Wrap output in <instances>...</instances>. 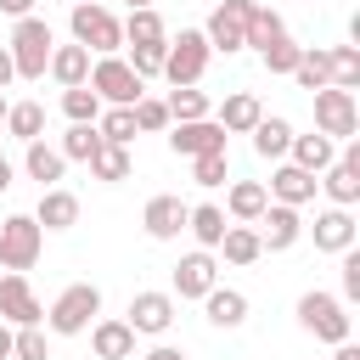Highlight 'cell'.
Listing matches in <instances>:
<instances>
[{
  "label": "cell",
  "mask_w": 360,
  "mask_h": 360,
  "mask_svg": "<svg viewBox=\"0 0 360 360\" xmlns=\"http://www.w3.org/2000/svg\"><path fill=\"white\" fill-rule=\"evenodd\" d=\"M96 315H101V287H96V281H73V287H62V292L51 298L45 326H51L56 338H79V332L96 326Z\"/></svg>",
  "instance_id": "6da1fadb"
},
{
  "label": "cell",
  "mask_w": 360,
  "mask_h": 360,
  "mask_svg": "<svg viewBox=\"0 0 360 360\" xmlns=\"http://www.w3.org/2000/svg\"><path fill=\"white\" fill-rule=\"evenodd\" d=\"M68 28H73V45H84V51H96V56H118V45H124V22H118L101 0H79V6L68 11Z\"/></svg>",
  "instance_id": "7a4b0ae2"
},
{
  "label": "cell",
  "mask_w": 360,
  "mask_h": 360,
  "mask_svg": "<svg viewBox=\"0 0 360 360\" xmlns=\"http://www.w3.org/2000/svg\"><path fill=\"white\" fill-rule=\"evenodd\" d=\"M208 39H202V28H180V34H169L163 39V79L180 90V84H202V73H208Z\"/></svg>",
  "instance_id": "3957f363"
},
{
  "label": "cell",
  "mask_w": 360,
  "mask_h": 360,
  "mask_svg": "<svg viewBox=\"0 0 360 360\" xmlns=\"http://www.w3.org/2000/svg\"><path fill=\"white\" fill-rule=\"evenodd\" d=\"M298 326L315 332V338L332 343V349L349 343V332H354V326H349V304H343L338 292H321V287H309V292L298 298Z\"/></svg>",
  "instance_id": "277c9868"
},
{
  "label": "cell",
  "mask_w": 360,
  "mask_h": 360,
  "mask_svg": "<svg viewBox=\"0 0 360 360\" xmlns=\"http://www.w3.org/2000/svg\"><path fill=\"white\" fill-rule=\"evenodd\" d=\"M11 68H17V79H45V62H51V51H56V34H51V22L45 17H22L17 28H11Z\"/></svg>",
  "instance_id": "5b68a950"
},
{
  "label": "cell",
  "mask_w": 360,
  "mask_h": 360,
  "mask_svg": "<svg viewBox=\"0 0 360 360\" xmlns=\"http://www.w3.org/2000/svg\"><path fill=\"white\" fill-rule=\"evenodd\" d=\"M39 253H45V231L34 225V214H11V219H0V270L28 276V270L39 264Z\"/></svg>",
  "instance_id": "8992f818"
},
{
  "label": "cell",
  "mask_w": 360,
  "mask_h": 360,
  "mask_svg": "<svg viewBox=\"0 0 360 360\" xmlns=\"http://www.w3.org/2000/svg\"><path fill=\"white\" fill-rule=\"evenodd\" d=\"M84 84L96 90V101H101V107H135V101L146 96V84L129 73V62H124V56H96Z\"/></svg>",
  "instance_id": "52a82bcc"
},
{
  "label": "cell",
  "mask_w": 360,
  "mask_h": 360,
  "mask_svg": "<svg viewBox=\"0 0 360 360\" xmlns=\"http://www.w3.org/2000/svg\"><path fill=\"white\" fill-rule=\"evenodd\" d=\"M253 6H259V0H219V6L208 11V22H202V39H208V51H225V56H236V51H242V34H248V17H253Z\"/></svg>",
  "instance_id": "ba28073f"
},
{
  "label": "cell",
  "mask_w": 360,
  "mask_h": 360,
  "mask_svg": "<svg viewBox=\"0 0 360 360\" xmlns=\"http://www.w3.org/2000/svg\"><path fill=\"white\" fill-rule=\"evenodd\" d=\"M315 129L326 135V141H354V129H360V107H354V96L349 90H315Z\"/></svg>",
  "instance_id": "9c48e42d"
},
{
  "label": "cell",
  "mask_w": 360,
  "mask_h": 360,
  "mask_svg": "<svg viewBox=\"0 0 360 360\" xmlns=\"http://www.w3.org/2000/svg\"><path fill=\"white\" fill-rule=\"evenodd\" d=\"M124 326H129L135 338H163V332L174 326V292H158V287L135 292V298H129V315H124Z\"/></svg>",
  "instance_id": "30bf717a"
},
{
  "label": "cell",
  "mask_w": 360,
  "mask_h": 360,
  "mask_svg": "<svg viewBox=\"0 0 360 360\" xmlns=\"http://www.w3.org/2000/svg\"><path fill=\"white\" fill-rule=\"evenodd\" d=\"M315 186L332 197V208H354V202H360V141H349V146L338 152V163H332L326 174H315Z\"/></svg>",
  "instance_id": "8fae6325"
},
{
  "label": "cell",
  "mask_w": 360,
  "mask_h": 360,
  "mask_svg": "<svg viewBox=\"0 0 360 360\" xmlns=\"http://www.w3.org/2000/svg\"><path fill=\"white\" fill-rule=\"evenodd\" d=\"M0 321L6 326H45V304L34 298L28 276H0Z\"/></svg>",
  "instance_id": "7c38bea8"
},
{
  "label": "cell",
  "mask_w": 360,
  "mask_h": 360,
  "mask_svg": "<svg viewBox=\"0 0 360 360\" xmlns=\"http://www.w3.org/2000/svg\"><path fill=\"white\" fill-rule=\"evenodd\" d=\"M225 129L214 118H197V124H169V152L174 158H208V152H225Z\"/></svg>",
  "instance_id": "4fadbf2b"
},
{
  "label": "cell",
  "mask_w": 360,
  "mask_h": 360,
  "mask_svg": "<svg viewBox=\"0 0 360 360\" xmlns=\"http://www.w3.org/2000/svg\"><path fill=\"white\" fill-rule=\"evenodd\" d=\"M259 248L264 253H287V248H298V236H304V214L298 208H281V202H270L264 214H259Z\"/></svg>",
  "instance_id": "5bb4252c"
},
{
  "label": "cell",
  "mask_w": 360,
  "mask_h": 360,
  "mask_svg": "<svg viewBox=\"0 0 360 360\" xmlns=\"http://www.w3.org/2000/svg\"><path fill=\"white\" fill-rule=\"evenodd\" d=\"M214 287H219V259L208 248H197L174 264V298H208Z\"/></svg>",
  "instance_id": "9a60e30c"
},
{
  "label": "cell",
  "mask_w": 360,
  "mask_h": 360,
  "mask_svg": "<svg viewBox=\"0 0 360 360\" xmlns=\"http://www.w3.org/2000/svg\"><path fill=\"white\" fill-rule=\"evenodd\" d=\"M141 231H146L152 242H174V236L186 231V202H180L174 191L146 197V208H141Z\"/></svg>",
  "instance_id": "2e32d148"
},
{
  "label": "cell",
  "mask_w": 360,
  "mask_h": 360,
  "mask_svg": "<svg viewBox=\"0 0 360 360\" xmlns=\"http://www.w3.org/2000/svg\"><path fill=\"white\" fill-rule=\"evenodd\" d=\"M309 236H315V248L321 253H349L354 248V236H360V225H354V214L349 208H321L315 214V225H304Z\"/></svg>",
  "instance_id": "e0dca14e"
},
{
  "label": "cell",
  "mask_w": 360,
  "mask_h": 360,
  "mask_svg": "<svg viewBox=\"0 0 360 360\" xmlns=\"http://www.w3.org/2000/svg\"><path fill=\"white\" fill-rule=\"evenodd\" d=\"M270 202H281V208H304V202H315V174H304L298 163H276V174H270Z\"/></svg>",
  "instance_id": "ac0fdd59"
},
{
  "label": "cell",
  "mask_w": 360,
  "mask_h": 360,
  "mask_svg": "<svg viewBox=\"0 0 360 360\" xmlns=\"http://www.w3.org/2000/svg\"><path fill=\"white\" fill-rule=\"evenodd\" d=\"M264 118V107H259V96L253 90H231L219 107H214V124L225 129V135H253V124Z\"/></svg>",
  "instance_id": "d6986e66"
},
{
  "label": "cell",
  "mask_w": 360,
  "mask_h": 360,
  "mask_svg": "<svg viewBox=\"0 0 360 360\" xmlns=\"http://www.w3.org/2000/svg\"><path fill=\"white\" fill-rule=\"evenodd\" d=\"M264 208H270L264 180H231V191H225V219L231 225H259Z\"/></svg>",
  "instance_id": "ffe728a7"
},
{
  "label": "cell",
  "mask_w": 360,
  "mask_h": 360,
  "mask_svg": "<svg viewBox=\"0 0 360 360\" xmlns=\"http://www.w3.org/2000/svg\"><path fill=\"white\" fill-rule=\"evenodd\" d=\"M287 163H298L304 174H326V169L338 163V141H326L321 129H309V135H292V146H287Z\"/></svg>",
  "instance_id": "44dd1931"
},
{
  "label": "cell",
  "mask_w": 360,
  "mask_h": 360,
  "mask_svg": "<svg viewBox=\"0 0 360 360\" xmlns=\"http://www.w3.org/2000/svg\"><path fill=\"white\" fill-rule=\"evenodd\" d=\"M34 225H39V231H73V225H79V197H73L68 186H51V191H39Z\"/></svg>",
  "instance_id": "7402d4cb"
},
{
  "label": "cell",
  "mask_w": 360,
  "mask_h": 360,
  "mask_svg": "<svg viewBox=\"0 0 360 360\" xmlns=\"http://www.w3.org/2000/svg\"><path fill=\"white\" fill-rule=\"evenodd\" d=\"M22 174L39 180V191H51V186H62L68 158H62L56 146H45V141H28V146H22Z\"/></svg>",
  "instance_id": "603a6c76"
},
{
  "label": "cell",
  "mask_w": 360,
  "mask_h": 360,
  "mask_svg": "<svg viewBox=\"0 0 360 360\" xmlns=\"http://www.w3.org/2000/svg\"><path fill=\"white\" fill-rule=\"evenodd\" d=\"M202 315H208V326L236 332V326L248 321V292H236V287H214V292L202 298Z\"/></svg>",
  "instance_id": "cb8c5ba5"
},
{
  "label": "cell",
  "mask_w": 360,
  "mask_h": 360,
  "mask_svg": "<svg viewBox=\"0 0 360 360\" xmlns=\"http://www.w3.org/2000/svg\"><path fill=\"white\" fill-rule=\"evenodd\" d=\"M90 349H96V360H135V332L124 321H96Z\"/></svg>",
  "instance_id": "d4e9b609"
},
{
  "label": "cell",
  "mask_w": 360,
  "mask_h": 360,
  "mask_svg": "<svg viewBox=\"0 0 360 360\" xmlns=\"http://www.w3.org/2000/svg\"><path fill=\"white\" fill-rule=\"evenodd\" d=\"M45 73H51L62 90H73V84L90 79V51H84V45H56L51 62H45Z\"/></svg>",
  "instance_id": "484cf974"
},
{
  "label": "cell",
  "mask_w": 360,
  "mask_h": 360,
  "mask_svg": "<svg viewBox=\"0 0 360 360\" xmlns=\"http://www.w3.org/2000/svg\"><path fill=\"white\" fill-rule=\"evenodd\" d=\"M292 135H298V129H292L287 118L264 112V118L253 124V152H259V158H270V163H281V158H287V146H292Z\"/></svg>",
  "instance_id": "4316f807"
},
{
  "label": "cell",
  "mask_w": 360,
  "mask_h": 360,
  "mask_svg": "<svg viewBox=\"0 0 360 360\" xmlns=\"http://www.w3.org/2000/svg\"><path fill=\"white\" fill-rule=\"evenodd\" d=\"M214 253H225V264H236V270H248V264H259L264 259V248H259V231L253 225H225V236H219V248Z\"/></svg>",
  "instance_id": "83f0119b"
},
{
  "label": "cell",
  "mask_w": 360,
  "mask_h": 360,
  "mask_svg": "<svg viewBox=\"0 0 360 360\" xmlns=\"http://www.w3.org/2000/svg\"><path fill=\"white\" fill-rule=\"evenodd\" d=\"M0 129H6L11 141H22V146H28V141H45V107H39V101H11Z\"/></svg>",
  "instance_id": "f1b7e54d"
},
{
  "label": "cell",
  "mask_w": 360,
  "mask_h": 360,
  "mask_svg": "<svg viewBox=\"0 0 360 360\" xmlns=\"http://www.w3.org/2000/svg\"><path fill=\"white\" fill-rule=\"evenodd\" d=\"M225 225H231V219H225V208H219V202H197V208H186V231H191V236H197V248H208V253L219 248Z\"/></svg>",
  "instance_id": "f546056e"
},
{
  "label": "cell",
  "mask_w": 360,
  "mask_h": 360,
  "mask_svg": "<svg viewBox=\"0 0 360 360\" xmlns=\"http://www.w3.org/2000/svg\"><path fill=\"white\" fill-rule=\"evenodd\" d=\"M90 174L101 180V186H124L129 174H135V158H129V146H96V158H90Z\"/></svg>",
  "instance_id": "4dcf8cb0"
},
{
  "label": "cell",
  "mask_w": 360,
  "mask_h": 360,
  "mask_svg": "<svg viewBox=\"0 0 360 360\" xmlns=\"http://www.w3.org/2000/svg\"><path fill=\"white\" fill-rule=\"evenodd\" d=\"M163 107H169V124H197V118H214V101H208V90H197V84H180Z\"/></svg>",
  "instance_id": "1f68e13d"
},
{
  "label": "cell",
  "mask_w": 360,
  "mask_h": 360,
  "mask_svg": "<svg viewBox=\"0 0 360 360\" xmlns=\"http://www.w3.org/2000/svg\"><path fill=\"white\" fill-rule=\"evenodd\" d=\"M163 39H169V28H163L158 6H141L124 17V45H163Z\"/></svg>",
  "instance_id": "d6a6232c"
},
{
  "label": "cell",
  "mask_w": 360,
  "mask_h": 360,
  "mask_svg": "<svg viewBox=\"0 0 360 360\" xmlns=\"http://www.w3.org/2000/svg\"><path fill=\"white\" fill-rule=\"evenodd\" d=\"M292 79L315 96V90H326L332 84V68H326V45H298V68H292Z\"/></svg>",
  "instance_id": "836d02e7"
},
{
  "label": "cell",
  "mask_w": 360,
  "mask_h": 360,
  "mask_svg": "<svg viewBox=\"0 0 360 360\" xmlns=\"http://www.w3.org/2000/svg\"><path fill=\"white\" fill-rule=\"evenodd\" d=\"M287 34V22H281V11H270V6H253V17H248V34H242V51H264L270 39H281Z\"/></svg>",
  "instance_id": "e575fe53"
},
{
  "label": "cell",
  "mask_w": 360,
  "mask_h": 360,
  "mask_svg": "<svg viewBox=\"0 0 360 360\" xmlns=\"http://www.w3.org/2000/svg\"><path fill=\"white\" fill-rule=\"evenodd\" d=\"M326 68H332V90H360V51L354 45H332L326 51Z\"/></svg>",
  "instance_id": "d590c367"
},
{
  "label": "cell",
  "mask_w": 360,
  "mask_h": 360,
  "mask_svg": "<svg viewBox=\"0 0 360 360\" xmlns=\"http://www.w3.org/2000/svg\"><path fill=\"white\" fill-rule=\"evenodd\" d=\"M96 135H101L107 146H129V141H135V112H129V107H101Z\"/></svg>",
  "instance_id": "8d00e7d4"
},
{
  "label": "cell",
  "mask_w": 360,
  "mask_h": 360,
  "mask_svg": "<svg viewBox=\"0 0 360 360\" xmlns=\"http://www.w3.org/2000/svg\"><path fill=\"white\" fill-rule=\"evenodd\" d=\"M96 146H101V135H96V124H68V135H62V158L68 163H90L96 158Z\"/></svg>",
  "instance_id": "74e56055"
},
{
  "label": "cell",
  "mask_w": 360,
  "mask_h": 360,
  "mask_svg": "<svg viewBox=\"0 0 360 360\" xmlns=\"http://www.w3.org/2000/svg\"><path fill=\"white\" fill-rule=\"evenodd\" d=\"M62 112H68V124H96L101 118V101H96L90 84H73V90H62Z\"/></svg>",
  "instance_id": "f35d334b"
},
{
  "label": "cell",
  "mask_w": 360,
  "mask_h": 360,
  "mask_svg": "<svg viewBox=\"0 0 360 360\" xmlns=\"http://www.w3.org/2000/svg\"><path fill=\"white\" fill-rule=\"evenodd\" d=\"M259 56H264V73H270V79H292V68H298V45H292L287 34H281V39H270Z\"/></svg>",
  "instance_id": "ab89813d"
},
{
  "label": "cell",
  "mask_w": 360,
  "mask_h": 360,
  "mask_svg": "<svg viewBox=\"0 0 360 360\" xmlns=\"http://www.w3.org/2000/svg\"><path fill=\"white\" fill-rule=\"evenodd\" d=\"M129 112H135V135H163V129H169V107H163V96H141Z\"/></svg>",
  "instance_id": "60d3db41"
},
{
  "label": "cell",
  "mask_w": 360,
  "mask_h": 360,
  "mask_svg": "<svg viewBox=\"0 0 360 360\" xmlns=\"http://www.w3.org/2000/svg\"><path fill=\"white\" fill-rule=\"evenodd\" d=\"M11 360H51L45 326H17V332H11Z\"/></svg>",
  "instance_id": "b9f144b4"
},
{
  "label": "cell",
  "mask_w": 360,
  "mask_h": 360,
  "mask_svg": "<svg viewBox=\"0 0 360 360\" xmlns=\"http://www.w3.org/2000/svg\"><path fill=\"white\" fill-rule=\"evenodd\" d=\"M191 180H197L202 191H214V186H225V180H231V158H225V152H208V158H191Z\"/></svg>",
  "instance_id": "7bdbcfd3"
},
{
  "label": "cell",
  "mask_w": 360,
  "mask_h": 360,
  "mask_svg": "<svg viewBox=\"0 0 360 360\" xmlns=\"http://www.w3.org/2000/svg\"><path fill=\"white\" fill-rule=\"evenodd\" d=\"M129 73L146 84V79H163V45H129Z\"/></svg>",
  "instance_id": "ee69618b"
},
{
  "label": "cell",
  "mask_w": 360,
  "mask_h": 360,
  "mask_svg": "<svg viewBox=\"0 0 360 360\" xmlns=\"http://www.w3.org/2000/svg\"><path fill=\"white\" fill-rule=\"evenodd\" d=\"M338 259H343V304H360V248H349Z\"/></svg>",
  "instance_id": "f6af8a7d"
},
{
  "label": "cell",
  "mask_w": 360,
  "mask_h": 360,
  "mask_svg": "<svg viewBox=\"0 0 360 360\" xmlns=\"http://www.w3.org/2000/svg\"><path fill=\"white\" fill-rule=\"evenodd\" d=\"M34 6H39V0H0V11H6V17H17V22H22V17H34Z\"/></svg>",
  "instance_id": "bcb514c9"
},
{
  "label": "cell",
  "mask_w": 360,
  "mask_h": 360,
  "mask_svg": "<svg viewBox=\"0 0 360 360\" xmlns=\"http://www.w3.org/2000/svg\"><path fill=\"white\" fill-rule=\"evenodd\" d=\"M141 360H186V349H174V343H152Z\"/></svg>",
  "instance_id": "7dc6e473"
},
{
  "label": "cell",
  "mask_w": 360,
  "mask_h": 360,
  "mask_svg": "<svg viewBox=\"0 0 360 360\" xmlns=\"http://www.w3.org/2000/svg\"><path fill=\"white\" fill-rule=\"evenodd\" d=\"M11 79H17V68H11V51L0 45V96H6V84H11Z\"/></svg>",
  "instance_id": "c3c4849f"
},
{
  "label": "cell",
  "mask_w": 360,
  "mask_h": 360,
  "mask_svg": "<svg viewBox=\"0 0 360 360\" xmlns=\"http://www.w3.org/2000/svg\"><path fill=\"white\" fill-rule=\"evenodd\" d=\"M332 360H360V343H354V338H349V343H338V349H332Z\"/></svg>",
  "instance_id": "681fc988"
},
{
  "label": "cell",
  "mask_w": 360,
  "mask_h": 360,
  "mask_svg": "<svg viewBox=\"0 0 360 360\" xmlns=\"http://www.w3.org/2000/svg\"><path fill=\"white\" fill-rule=\"evenodd\" d=\"M11 186H17V169H11L6 158H0V191H11Z\"/></svg>",
  "instance_id": "f907efd6"
},
{
  "label": "cell",
  "mask_w": 360,
  "mask_h": 360,
  "mask_svg": "<svg viewBox=\"0 0 360 360\" xmlns=\"http://www.w3.org/2000/svg\"><path fill=\"white\" fill-rule=\"evenodd\" d=\"M11 332H17V326H6V321H0V360H11Z\"/></svg>",
  "instance_id": "816d5d0a"
},
{
  "label": "cell",
  "mask_w": 360,
  "mask_h": 360,
  "mask_svg": "<svg viewBox=\"0 0 360 360\" xmlns=\"http://www.w3.org/2000/svg\"><path fill=\"white\" fill-rule=\"evenodd\" d=\"M124 6H129V11H141V6H158V0H124Z\"/></svg>",
  "instance_id": "f5cc1de1"
},
{
  "label": "cell",
  "mask_w": 360,
  "mask_h": 360,
  "mask_svg": "<svg viewBox=\"0 0 360 360\" xmlns=\"http://www.w3.org/2000/svg\"><path fill=\"white\" fill-rule=\"evenodd\" d=\"M6 107H11V101H6V96H0V124H6Z\"/></svg>",
  "instance_id": "db71d44e"
},
{
  "label": "cell",
  "mask_w": 360,
  "mask_h": 360,
  "mask_svg": "<svg viewBox=\"0 0 360 360\" xmlns=\"http://www.w3.org/2000/svg\"><path fill=\"white\" fill-rule=\"evenodd\" d=\"M0 141H6V135H0ZM0 158H6V152H0Z\"/></svg>",
  "instance_id": "11a10c76"
},
{
  "label": "cell",
  "mask_w": 360,
  "mask_h": 360,
  "mask_svg": "<svg viewBox=\"0 0 360 360\" xmlns=\"http://www.w3.org/2000/svg\"><path fill=\"white\" fill-rule=\"evenodd\" d=\"M73 6H79V0H73Z\"/></svg>",
  "instance_id": "9f6ffc18"
}]
</instances>
